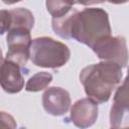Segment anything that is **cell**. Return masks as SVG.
I'll return each mask as SVG.
<instances>
[{
	"label": "cell",
	"instance_id": "16",
	"mask_svg": "<svg viewBox=\"0 0 129 129\" xmlns=\"http://www.w3.org/2000/svg\"><path fill=\"white\" fill-rule=\"evenodd\" d=\"M106 0H75L76 4H81L84 6H90V5H95V4H100L104 3Z\"/></svg>",
	"mask_w": 129,
	"mask_h": 129
},
{
	"label": "cell",
	"instance_id": "13",
	"mask_svg": "<svg viewBox=\"0 0 129 129\" xmlns=\"http://www.w3.org/2000/svg\"><path fill=\"white\" fill-rule=\"evenodd\" d=\"M75 0H46L45 6L52 18H57L69 13L75 5Z\"/></svg>",
	"mask_w": 129,
	"mask_h": 129
},
{
	"label": "cell",
	"instance_id": "17",
	"mask_svg": "<svg viewBox=\"0 0 129 129\" xmlns=\"http://www.w3.org/2000/svg\"><path fill=\"white\" fill-rule=\"evenodd\" d=\"M106 1L109 3H112V4H124V3L128 2V0H106Z\"/></svg>",
	"mask_w": 129,
	"mask_h": 129
},
{
	"label": "cell",
	"instance_id": "4",
	"mask_svg": "<svg viewBox=\"0 0 129 129\" xmlns=\"http://www.w3.org/2000/svg\"><path fill=\"white\" fill-rule=\"evenodd\" d=\"M25 27H14L7 31V53L6 59L13 61L22 69L29 59V49L31 44V34Z\"/></svg>",
	"mask_w": 129,
	"mask_h": 129
},
{
	"label": "cell",
	"instance_id": "5",
	"mask_svg": "<svg viewBox=\"0 0 129 129\" xmlns=\"http://www.w3.org/2000/svg\"><path fill=\"white\" fill-rule=\"evenodd\" d=\"M92 50L101 60H110L118 63L122 69L128 64V49L126 38L122 35H109L96 42Z\"/></svg>",
	"mask_w": 129,
	"mask_h": 129
},
{
	"label": "cell",
	"instance_id": "10",
	"mask_svg": "<svg viewBox=\"0 0 129 129\" xmlns=\"http://www.w3.org/2000/svg\"><path fill=\"white\" fill-rule=\"evenodd\" d=\"M9 13H10V29L14 27H25L31 30L33 28L34 16L29 9L18 7V8L10 9Z\"/></svg>",
	"mask_w": 129,
	"mask_h": 129
},
{
	"label": "cell",
	"instance_id": "19",
	"mask_svg": "<svg viewBox=\"0 0 129 129\" xmlns=\"http://www.w3.org/2000/svg\"><path fill=\"white\" fill-rule=\"evenodd\" d=\"M3 60H4V58H3V54H2V50H1V48H0V66L2 64V62H3Z\"/></svg>",
	"mask_w": 129,
	"mask_h": 129
},
{
	"label": "cell",
	"instance_id": "11",
	"mask_svg": "<svg viewBox=\"0 0 129 129\" xmlns=\"http://www.w3.org/2000/svg\"><path fill=\"white\" fill-rule=\"evenodd\" d=\"M76 11H77V9L73 8L66 15L51 19V27L56 35H58L59 37L64 38V39H71L70 29H71L72 20H73V17H74V14Z\"/></svg>",
	"mask_w": 129,
	"mask_h": 129
},
{
	"label": "cell",
	"instance_id": "3",
	"mask_svg": "<svg viewBox=\"0 0 129 129\" xmlns=\"http://www.w3.org/2000/svg\"><path fill=\"white\" fill-rule=\"evenodd\" d=\"M71 57V50L64 43L48 36L36 37L31 40L29 59L39 68L59 69Z\"/></svg>",
	"mask_w": 129,
	"mask_h": 129
},
{
	"label": "cell",
	"instance_id": "1",
	"mask_svg": "<svg viewBox=\"0 0 129 129\" xmlns=\"http://www.w3.org/2000/svg\"><path fill=\"white\" fill-rule=\"evenodd\" d=\"M122 78V68L110 60L90 64L80 73V82L86 95L98 104L109 101L113 91L120 85Z\"/></svg>",
	"mask_w": 129,
	"mask_h": 129
},
{
	"label": "cell",
	"instance_id": "8",
	"mask_svg": "<svg viewBox=\"0 0 129 129\" xmlns=\"http://www.w3.org/2000/svg\"><path fill=\"white\" fill-rule=\"evenodd\" d=\"M70 119L79 128H88L95 124L98 118V103L90 98L76 101L70 108Z\"/></svg>",
	"mask_w": 129,
	"mask_h": 129
},
{
	"label": "cell",
	"instance_id": "18",
	"mask_svg": "<svg viewBox=\"0 0 129 129\" xmlns=\"http://www.w3.org/2000/svg\"><path fill=\"white\" fill-rule=\"evenodd\" d=\"M4 4H7V5H12V4H15L17 2H20L22 0H1Z\"/></svg>",
	"mask_w": 129,
	"mask_h": 129
},
{
	"label": "cell",
	"instance_id": "14",
	"mask_svg": "<svg viewBox=\"0 0 129 129\" xmlns=\"http://www.w3.org/2000/svg\"><path fill=\"white\" fill-rule=\"evenodd\" d=\"M17 127L16 121L12 115L7 112L0 111V128H10L14 129Z\"/></svg>",
	"mask_w": 129,
	"mask_h": 129
},
{
	"label": "cell",
	"instance_id": "2",
	"mask_svg": "<svg viewBox=\"0 0 129 129\" xmlns=\"http://www.w3.org/2000/svg\"><path fill=\"white\" fill-rule=\"evenodd\" d=\"M108 13L102 8H85L74 14L70 37L92 47L96 42L111 35Z\"/></svg>",
	"mask_w": 129,
	"mask_h": 129
},
{
	"label": "cell",
	"instance_id": "6",
	"mask_svg": "<svg viewBox=\"0 0 129 129\" xmlns=\"http://www.w3.org/2000/svg\"><path fill=\"white\" fill-rule=\"evenodd\" d=\"M110 110V125L112 128H123L129 125V100L128 80L124 79L121 86L117 87Z\"/></svg>",
	"mask_w": 129,
	"mask_h": 129
},
{
	"label": "cell",
	"instance_id": "12",
	"mask_svg": "<svg viewBox=\"0 0 129 129\" xmlns=\"http://www.w3.org/2000/svg\"><path fill=\"white\" fill-rule=\"evenodd\" d=\"M52 81V75L47 72H38L34 74L25 84L27 92H39L48 87Z\"/></svg>",
	"mask_w": 129,
	"mask_h": 129
},
{
	"label": "cell",
	"instance_id": "9",
	"mask_svg": "<svg viewBox=\"0 0 129 129\" xmlns=\"http://www.w3.org/2000/svg\"><path fill=\"white\" fill-rule=\"evenodd\" d=\"M22 68L4 58L0 66V86L8 94H17L24 88Z\"/></svg>",
	"mask_w": 129,
	"mask_h": 129
},
{
	"label": "cell",
	"instance_id": "15",
	"mask_svg": "<svg viewBox=\"0 0 129 129\" xmlns=\"http://www.w3.org/2000/svg\"><path fill=\"white\" fill-rule=\"evenodd\" d=\"M10 29V13L9 10H0V35H3Z\"/></svg>",
	"mask_w": 129,
	"mask_h": 129
},
{
	"label": "cell",
	"instance_id": "7",
	"mask_svg": "<svg viewBox=\"0 0 129 129\" xmlns=\"http://www.w3.org/2000/svg\"><path fill=\"white\" fill-rule=\"evenodd\" d=\"M42 107L51 116H62L71 108L70 93L60 87H49L42 94Z\"/></svg>",
	"mask_w": 129,
	"mask_h": 129
}]
</instances>
